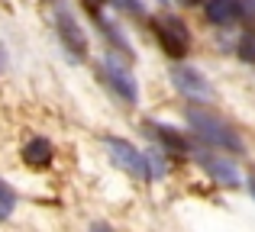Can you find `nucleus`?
I'll return each mask as SVG.
<instances>
[{
    "label": "nucleus",
    "instance_id": "f257e3e1",
    "mask_svg": "<svg viewBox=\"0 0 255 232\" xmlns=\"http://www.w3.org/2000/svg\"><path fill=\"white\" fill-rule=\"evenodd\" d=\"M184 116H187V123H191V129L197 132L204 142H210L213 149L236 152V155H243V152H246L243 136H239V132L233 129V126L226 123L220 113H213L210 107H187Z\"/></svg>",
    "mask_w": 255,
    "mask_h": 232
},
{
    "label": "nucleus",
    "instance_id": "f03ea898",
    "mask_svg": "<svg viewBox=\"0 0 255 232\" xmlns=\"http://www.w3.org/2000/svg\"><path fill=\"white\" fill-rule=\"evenodd\" d=\"M107 152H110V161L117 164L123 174H129L132 181H142L149 184L152 181V168H149V155L136 149L129 139H120V136H107Z\"/></svg>",
    "mask_w": 255,
    "mask_h": 232
},
{
    "label": "nucleus",
    "instance_id": "7ed1b4c3",
    "mask_svg": "<svg viewBox=\"0 0 255 232\" xmlns=\"http://www.w3.org/2000/svg\"><path fill=\"white\" fill-rule=\"evenodd\" d=\"M55 36L62 42V49L68 52V58H75V62L87 58V32H84L81 19L65 3H55Z\"/></svg>",
    "mask_w": 255,
    "mask_h": 232
},
{
    "label": "nucleus",
    "instance_id": "20e7f679",
    "mask_svg": "<svg viewBox=\"0 0 255 232\" xmlns=\"http://www.w3.org/2000/svg\"><path fill=\"white\" fill-rule=\"evenodd\" d=\"M155 39L168 58H184L191 52V36L178 16H162L155 19Z\"/></svg>",
    "mask_w": 255,
    "mask_h": 232
},
{
    "label": "nucleus",
    "instance_id": "39448f33",
    "mask_svg": "<svg viewBox=\"0 0 255 232\" xmlns=\"http://www.w3.org/2000/svg\"><path fill=\"white\" fill-rule=\"evenodd\" d=\"M97 75L123 103H129V107L139 103V84H136V77H132V71H126L123 65H117V62H104L97 68Z\"/></svg>",
    "mask_w": 255,
    "mask_h": 232
},
{
    "label": "nucleus",
    "instance_id": "423d86ee",
    "mask_svg": "<svg viewBox=\"0 0 255 232\" xmlns=\"http://www.w3.org/2000/svg\"><path fill=\"white\" fill-rule=\"evenodd\" d=\"M197 164L210 174V181H217L220 187H239L243 177H239V168L223 155H210V152H200L197 155Z\"/></svg>",
    "mask_w": 255,
    "mask_h": 232
},
{
    "label": "nucleus",
    "instance_id": "0eeeda50",
    "mask_svg": "<svg viewBox=\"0 0 255 232\" xmlns=\"http://www.w3.org/2000/svg\"><path fill=\"white\" fill-rule=\"evenodd\" d=\"M171 81H174V87H178L181 94H187V97H207L210 94L207 77L200 75L197 68H191V65H174L171 68Z\"/></svg>",
    "mask_w": 255,
    "mask_h": 232
},
{
    "label": "nucleus",
    "instance_id": "6e6552de",
    "mask_svg": "<svg viewBox=\"0 0 255 232\" xmlns=\"http://www.w3.org/2000/svg\"><path fill=\"white\" fill-rule=\"evenodd\" d=\"M23 161L29 164V168H49L52 161H55V145L49 142L45 136H32L29 142L23 145Z\"/></svg>",
    "mask_w": 255,
    "mask_h": 232
},
{
    "label": "nucleus",
    "instance_id": "1a4fd4ad",
    "mask_svg": "<svg viewBox=\"0 0 255 232\" xmlns=\"http://www.w3.org/2000/svg\"><path fill=\"white\" fill-rule=\"evenodd\" d=\"M204 16L210 19L213 26H230L243 16V0H207Z\"/></svg>",
    "mask_w": 255,
    "mask_h": 232
},
{
    "label": "nucleus",
    "instance_id": "9d476101",
    "mask_svg": "<svg viewBox=\"0 0 255 232\" xmlns=\"http://www.w3.org/2000/svg\"><path fill=\"white\" fill-rule=\"evenodd\" d=\"M145 132H149L152 139H155V142H162L165 149H171V152H184L187 149V139L181 136V132H174L171 126H165V123H145Z\"/></svg>",
    "mask_w": 255,
    "mask_h": 232
},
{
    "label": "nucleus",
    "instance_id": "9b49d317",
    "mask_svg": "<svg viewBox=\"0 0 255 232\" xmlns=\"http://www.w3.org/2000/svg\"><path fill=\"white\" fill-rule=\"evenodd\" d=\"M13 210H16V190H13L10 181L0 177V220H10Z\"/></svg>",
    "mask_w": 255,
    "mask_h": 232
},
{
    "label": "nucleus",
    "instance_id": "f8f14e48",
    "mask_svg": "<svg viewBox=\"0 0 255 232\" xmlns=\"http://www.w3.org/2000/svg\"><path fill=\"white\" fill-rule=\"evenodd\" d=\"M110 3L120 6V10H126V13H132V16H142V13H145L142 0H110Z\"/></svg>",
    "mask_w": 255,
    "mask_h": 232
},
{
    "label": "nucleus",
    "instance_id": "ddd939ff",
    "mask_svg": "<svg viewBox=\"0 0 255 232\" xmlns=\"http://www.w3.org/2000/svg\"><path fill=\"white\" fill-rule=\"evenodd\" d=\"M87 232H117V229H113L110 223H91V229H87Z\"/></svg>",
    "mask_w": 255,
    "mask_h": 232
},
{
    "label": "nucleus",
    "instance_id": "4468645a",
    "mask_svg": "<svg viewBox=\"0 0 255 232\" xmlns=\"http://www.w3.org/2000/svg\"><path fill=\"white\" fill-rule=\"evenodd\" d=\"M246 187H249L252 200H255V171H249V177H246Z\"/></svg>",
    "mask_w": 255,
    "mask_h": 232
},
{
    "label": "nucleus",
    "instance_id": "2eb2a0df",
    "mask_svg": "<svg viewBox=\"0 0 255 232\" xmlns=\"http://www.w3.org/2000/svg\"><path fill=\"white\" fill-rule=\"evenodd\" d=\"M3 68H6V45L0 42V75H3Z\"/></svg>",
    "mask_w": 255,
    "mask_h": 232
},
{
    "label": "nucleus",
    "instance_id": "dca6fc26",
    "mask_svg": "<svg viewBox=\"0 0 255 232\" xmlns=\"http://www.w3.org/2000/svg\"><path fill=\"white\" fill-rule=\"evenodd\" d=\"M87 6H91V10H97V6H104V3H110V0H84Z\"/></svg>",
    "mask_w": 255,
    "mask_h": 232
},
{
    "label": "nucleus",
    "instance_id": "f3484780",
    "mask_svg": "<svg viewBox=\"0 0 255 232\" xmlns=\"http://www.w3.org/2000/svg\"><path fill=\"white\" fill-rule=\"evenodd\" d=\"M181 3H197V0H181Z\"/></svg>",
    "mask_w": 255,
    "mask_h": 232
}]
</instances>
